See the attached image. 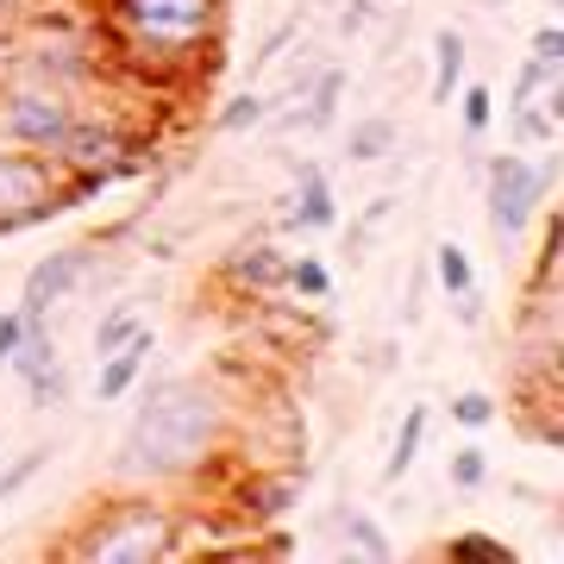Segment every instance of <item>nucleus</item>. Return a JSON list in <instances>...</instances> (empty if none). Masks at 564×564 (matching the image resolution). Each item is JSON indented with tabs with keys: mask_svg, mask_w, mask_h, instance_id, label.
I'll return each instance as SVG.
<instances>
[{
	"mask_svg": "<svg viewBox=\"0 0 564 564\" xmlns=\"http://www.w3.org/2000/svg\"><path fill=\"white\" fill-rule=\"evenodd\" d=\"M226 0H101V51L144 76H176L220 44Z\"/></svg>",
	"mask_w": 564,
	"mask_h": 564,
	"instance_id": "nucleus-2",
	"label": "nucleus"
},
{
	"mask_svg": "<svg viewBox=\"0 0 564 564\" xmlns=\"http://www.w3.org/2000/svg\"><path fill=\"white\" fill-rule=\"evenodd\" d=\"M139 307L132 302H120V307H107L101 321H95V358H107V351H113V345H126L132 339V333H139Z\"/></svg>",
	"mask_w": 564,
	"mask_h": 564,
	"instance_id": "nucleus-25",
	"label": "nucleus"
},
{
	"mask_svg": "<svg viewBox=\"0 0 564 564\" xmlns=\"http://www.w3.org/2000/svg\"><path fill=\"white\" fill-rule=\"evenodd\" d=\"M445 477H452L458 496H477V489L489 484V452H484V445H458V452L445 458Z\"/></svg>",
	"mask_w": 564,
	"mask_h": 564,
	"instance_id": "nucleus-22",
	"label": "nucleus"
},
{
	"mask_svg": "<svg viewBox=\"0 0 564 564\" xmlns=\"http://www.w3.org/2000/svg\"><path fill=\"white\" fill-rule=\"evenodd\" d=\"M339 101H345V69L339 63H321L314 82L289 101V113H282L270 132H326V126L339 120Z\"/></svg>",
	"mask_w": 564,
	"mask_h": 564,
	"instance_id": "nucleus-11",
	"label": "nucleus"
},
{
	"mask_svg": "<svg viewBox=\"0 0 564 564\" xmlns=\"http://www.w3.org/2000/svg\"><path fill=\"white\" fill-rule=\"evenodd\" d=\"M445 414H452L458 433H484V426L496 421V395H489V389H458V395L445 402Z\"/></svg>",
	"mask_w": 564,
	"mask_h": 564,
	"instance_id": "nucleus-23",
	"label": "nucleus"
},
{
	"mask_svg": "<svg viewBox=\"0 0 564 564\" xmlns=\"http://www.w3.org/2000/svg\"><path fill=\"white\" fill-rule=\"evenodd\" d=\"M383 7H395V0H345V20H339V32H345V39H358V32H364L370 20H377Z\"/></svg>",
	"mask_w": 564,
	"mask_h": 564,
	"instance_id": "nucleus-29",
	"label": "nucleus"
},
{
	"mask_svg": "<svg viewBox=\"0 0 564 564\" xmlns=\"http://www.w3.org/2000/svg\"><path fill=\"white\" fill-rule=\"evenodd\" d=\"M484 7H502V0H484Z\"/></svg>",
	"mask_w": 564,
	"mask_h": 564,
	"instance_id": "nucleus-34",
	"label": "nucleus"
},
{
	"mask_svg": "<svg viewBox=\"0 0 564 564\" xmlns=\"http://www.w3.org/2000/svg\"><path fill=\"white\" fill-rule=\"evenodd\" d=\"M558 120H564V82H552L527 107L508 113V139H514V151H545V144H558Z\"/></svg>",
	"mask_w": 564,
	"mask_h": 564,
	"instance_id": "nucleus-12",
	"label": "nucleus"
},
{
	"mask_svg": "<svg viewBox=\"0 0 564 564\" xmlns=\"http://www.w3.org/2000/svg\"><path fill=\"white\" fill-rule=\"evenodd\" d=\"M20 333H25V314H20V307H7V314H0V370H7V358H13Z\"/></svg>",
	"mask_w": 564,
	"mask_h": 564,
	"instance_id": "nucleus-32",
	"label": "nucleus"
},
{
	"mask_svg": "<svg viewBox=\"0 0 564 564\" xmlns=\"http://www.w3.org/2000/svg\"><path fill=\"white\" fill-rule=\"evenodd\" d=\"M44 464H51V445H32V452H20V458L0 470V502H13V496H20V489L44 470Z\"/></svg>",
	"mask_w": 564,
	"mask_h": 564,
	"instance_id": "nucleus-27",
	"label": "nucleus"
},
{
	"mask_svg": "<svg viewBox=\"0 0 564 564\" xmlns=\"http://www.w3.org/2000/svg\"><path fill=\"white\" fill-rule=\"evenodd\" d=\"M88 270H95V245H63V251L39 258L32 270H25L20 314H39V321H51V314H57V307L82 289V282H88Z\"/></svg>",
	"mask_w": 564,
	"mask_h": 564,
	"instance_id": "nucleus-8",
	"label": "nucleus"
},
{
	"mask_svg": "<svg viewBox=\"0 0 564 564\" xmlns=\"http://www.w3.org/2000/svg\"><path fill=\"white\" fill-rule=\"evenodd\" d=\"M170 552H182V514L158 496L95 508L88 527L69 540V558L82 564H158Z\"/></svg>",
	"mask_w": 564,
	"mask_h": 564,
	"instance_id": "nucleus-3",
	"label": "nucleus"
},
{
	"mask_svg": "<svg viewBox=\"0 0 564 564\" xmlns=\"http://www.w3.org/2000/svg\"><path fill=\"white\" fill-rule=\"evenodd\" d=\"M333 527H339V540L351 545V552H364L370 564H389V558H395L389 533H383L377 521H370V514H358V508H339V514H333Z\"/></svg>",
	"mask_w": 564,
	"mask_h": 564,
	"instance_id": "nucleus-18",
	"label": "nucleus"
},
{
	"mask_svg": "<svg viewBox=\"0 0 564 564\" xmlns=\"http://www.w3.org/2000/svg\"><path fill=\"white\" fill-rule=\"evenodd\" d=\"M302 489H307V477H270V470H263V477L245 484L239 514H245V521H282V514H295Z\"/></svg>",
	"mask_w": 564,
	"mask_h": 564,
	"instance_id": "nucleus-14",
	"label": "nucleus"
},
{
	"mask_svg": "<svg viewBox=\"0 0 564 564\" xmlns=\"http://www.w3.org/2000/svg\"><path fill=\"white\" fill-rule=\"evenodd\" d=\"M452 307H458V326H484V289H464V295H452Z\"/></svg>",
	"mask_w": 564,
	"mask_h": 564,
	"instance_id": "nucleus-33",
	"label": "nucleus"
},
{
	"mask_svg": "<svg viewBox=\"0 0 564 564\" xmlns=\"http://www.w3.org/2000/svg\"><path fill=\"white\" fill-rule=\"evenodd\" d=\"M426 426H433V408L414 402L402 414V426H395V445H389V464H383V484H408V470H414V458H421V445H426Z\"/></svg>",
	"mask_w": 564,
	"mask_h": 564,
	"instance_id": "nucleus-15",
	"label": "nucleus"
},
{
	"mask_svg": "<svg viewBox=\"0 0 564 564\" xmlns=\"http://www.w3.org/2000/svg\"><path fill=\"white\" fill-rule=\"evenodd\" d=\"M395 144H402V126L389 120V113H364V120L345 132V158L364 170V163H383Z\"/></svg>",
	"mask_w": 564,
	"mask_h": 564,
	"instance_id": "nucleus-17",
	"label": "nucleus"
},
{
	"mask_svg": "<svg viewBox=\"0 0 564 564\" xmlns=\"http://www.w3.org/2000/svg\"><path fill=\"white\" fill-rule=\"evenodd\" d=\"M63 207H69V188H63L57 163L20 144H0V239L57 220Z\"/></svg>",
	"mask_w": 564,
	"mask_h": 564,
	"instance_id": "nucleus-6",
	"label": "nucleus"
},
{
	"mask_svg": "<svg viewBox=\"0 0 564 564\" xmlns=\"http://www.w3.org/2000/svg\"><path fill=\"white\" fill-rule=\"evenodd\" d=\"M452 101H464V139H484L489 126H496V88L489 82H458Z\"/></svg>",
	"mask_w": 564,
	"mask_h": 564,
	"instance_id": "nucleus-21",
	"label": "nucleus"
},
{
	"mask_svg": "<svg viewBox=\"0 0 564 564\" xmlns=\"http://www.w3.org/2000/svg\"><path fill=\"white\" fill-rule=\"evenodd\" d=\"M552 188H558V151L552 144H545L540 158H527V151L484 158V207H489V232H496L502 251H514L527 239V226L540 220Z\"/></svg>",
	"mask_w": 564,
	"mask_h": 564,
	"instance_id": "nucleus-4",
	"label": "nucleus"
},
{
	"mask_svg": "<svg viewBox=\"0 0 564 564\" xmlns=\"http://www.w3.org/2000/svg\"><path fill=\"white\" fill-rule=\"evenodd\" d=\"M232 433V408L207 377H170V383L144 389L139 414L126 426L120 452H113V477L126 484H182L207 470V458Z\"/></svg>",
	"mask_w": 564,
	"mask_h": 564,
	"instance_id": "nucleus-1",
	"label": "nucleus"
},
{
	"mask_svg": "<svg viewBox=\"0 0 564 564\" xmlns=\"http://www.w3.org/2000/svg\"><path fill=\"white\" fill-rule=\"evenodd\" d=\"M289 232H333L339 226V195H333V176L307 158L295 163V188H289V214H282Z\"/></svg>",
	"mask_w": 564,
	"mask_h": 564,
	"instance_id": "nucleus-10",
	"label": "nucleus"
},
{
	"mask_svg": "<svg viewBox=\"0 0 564 564\" xmlns=\"http://www.w3.org/2000/svg\"><path fill=\"white\" fill-rule=\"evenodd\" d=\"M545 7H564V0H545Z\"/></svg>",
	"mask_w": 564,
	"mask_h": 564,
	"instance_id": "nucleus-35",
	"label": "nucleus"
},
{
	"mask_svg": "<svg viewBox=\"0 0 564 564\" xmlns=\"http://www.w3.org/2000/svg\"><path fill=\"white\" fill-rule=\"evenodd\" d=\"M433 276H440L445 295H464V289H477V263H470V251L458 239H440L433 245Z\"/></svg>",
	"mask_w": 564,
	"mask_h": 564,
	"instance_id": "nucleus-19",
	"label": "nucleus"
},
{
	"mask_svg": "<svg viewBox=\"0 0 564 564\" xmlns=\"http://www.w3.org/2000/svg\"><path fill=\"white\" fill-rule=\"evenodd\" d=\"M220 282H226V289H239L245 302L282 295V282H289V251H282L270 232H263V239H245L239 251L220 263Z\"/></svg>",
	"mask_w": 564,
	"mask_h": 564,
	"instance_id": "nucleus-9",
	"label": "nucleus"
},
{
	"mask_svg": "<svg viewBox=\"0 0 564 564\" xmlns=\"http://www.w3.org/2000/svg\"><path fill=\"white\" fill-rule=\"evenodd\" d=\"M295 39H302V20L289 13V20H282L276 32H270V39H263L258 51H251V63H258V69H270V63H276V57H282V51H289V44H295Z\"/></svg>",
	"mask_w": 564,
	"mask_h": 564,
	"instance_id": "nucleus-28",
	"label": "nucleus"
},
{
	"mask_svg": "<svg viewBox=\"0 0 564 564\" xmlns=\"http://www.w3.org/2000/svg\"><path fill=\"white\" fill-rule=\"evenodd\" d=\"M151 351H158V339H151L144 326H139V333H132L126 345H113V351H107V358L95 364V402H120L126 389H132V383L144 377Z\"/></svg>",
	"mask_w": 564,
	"mask_h": 564,
	"instance_id": "nucleus-13",
	"label": "nucleus"
},
{
	"mask_svg": "<svg viewBox=\"0 0 564 564\" xmlns=\"http://www.w3.org/2000/svg\"><path fill=\"white\" fill-rule=\"evenodd\" d=\"M458 82H464V32L458 25H440L433 32V88H426V101L445 107L458 95Z\"/></svg>",
	"mask_w": 564,
	"mask_h": 564,
	"instance_id": "nucleus-16",
	"label": "nucleus"
},
{
	"mask_svg": "<svg viewBox=\"0 0 564 564\" xmlns=\"http://www.w3.org/2000/svg\"><path fill=\"white\" fill-rule=\"evenodd\" d=\"M289 295H302V302H333V270H326V258H289V282H282Z\"/></svg>",
	"mask_w": 564,
	"mask_h": 564,
	"instance_id": "nucleus-20",
	"label": "nucleus"
},
{
	"mask_svg": "<svg viewBox=\"0 0 564 564\" xmlns=\"http://www.w3.org/2000/svg\"><path fill=\"white\" fill-rule=\"evenodd\" d=\"M39 13V0H0V44H13L20 39V25Z\"/></svg>",
	"mask_w": 564,
	"mask_h": 564,
	"instance_id": "nucleus-30",
	"label": "nucleus"
},
{
	"mask_svg": "<svg viewBox=\"0 0 564 564\" xmlns=\"http://www.w3.org/2000/svg\"><path fill=\"white\" fill-rule=\"evenodd\" d=\"M445 558H484V564H514V545H502V540H489V533H458V540H445L440 545Z\"/></svg>",
	"mask_w": 564,
	"mask_h": 564,
	"instance_id": "nucleus-26",
	"label": "nucleus"
},
{
	"mask_svg": "<svg viewBox=\"0 0 564 564\" xmlns=\"http://www.w3.org/2000/svg\"><path fill=\"white\" fill-rule=\"evenodd\" d=\"M263 113H270V107H263V95H258V88H245V95H232V101L214 113V132H258Z\"/></svg>",
	"mask_w": 564,
	"mask_h": 564,
	"instance_id": "nucleus-24",
	"label": "nucleus"
},
{
	"mask_svg": "<svg viewBox=\"0 0 564 564\" xmlns=\"http://www.w3.org/2000/svg\"><path fill=\"white\" fill-rule=\"evenodd\" d=\"M76 113H82V95H69V88H51V82L20 76V69L0 82V144L51 158L63 132L76 126Z\"/></svg>",
	"mask_w": 564,
	"mask_h": 564,
	"instance_id": "nucleus-5",
	"label": "nucleus"
},
{
	"mask_svg": "<svg viewBox=\"0 0 564 564\" xmlns=\"http://www.w3.org/2000/svg\"><path fill=\"white\" fill-rule=\"evenodd\" d=\"M7 370L25 383L32 408H57L63 395H69V370H63L57 333H51V321H39V314H25V333H20V345H13Z\"/></svg>",
	"mask_w": 564,
	"mask_h": 564,
	"instance_id": "nucleus-7",
	"label": "nucleus"
},
{
	"mask_svg": "<svg viewBox=\"0 0 564 564\" xmlns=\"http://www.w3.org/2000/svg\"><path fill=\"white\" fill-rule=\"evenodd\" d=\"M533 57H545V63H564V25H552V20H545L540 32H533Z\"/></svg>",
	"mask_w": 564,
	"mask_h": 564,
	"instance_id": "nucleus-31",
	"label": "nucleus"
}]
</instances>
